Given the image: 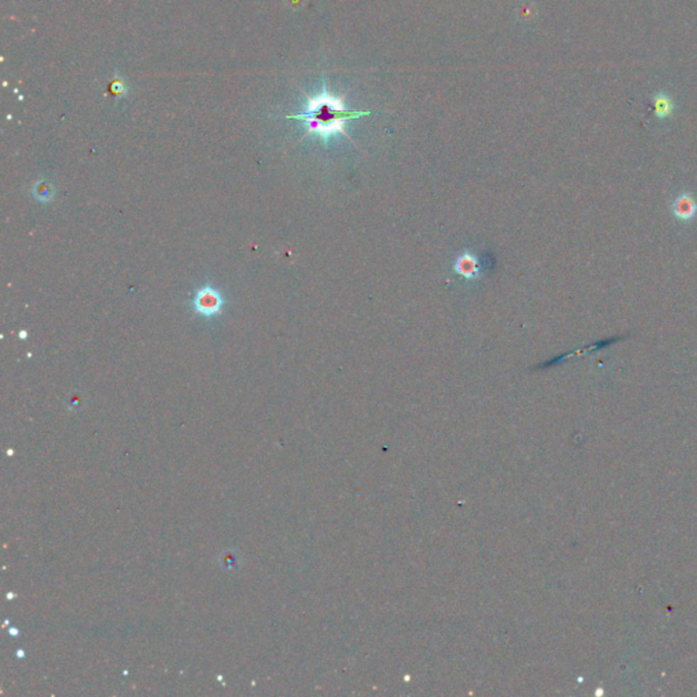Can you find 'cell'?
<instances>
[{
	"label": "cell",
	"mask_w": 697,
	"mask_h": 697,
	"mask_svg": "<svg viewBox=\"0 0 697 697\" xmlns=\"http://www.w3.org/2000/svg\"><path fill=\"white\" fill-rule=\"evenodd\" d=\"M365 115H369V112L347 109L340 97H335L327 90H323L318 96L308 99L304 112L289 118L304 121L306 134L318 135L327 142L340 134L347 136L345 131L346 123Z\"/></svg>",
	"instance_id": "cell-1"
},
{
	"label": "cell",
	"mask_w": 697,
	"mask_h": 697,
	"mask_svg": "<svg viewBox=\"0 0 697 697\" xmlns=\"http://www.w3.org/2000/svg\"><path fill=\"white\" fill-rule=\"evenodd\" d=\"M195 309L204 316H213L220 312L222 306L221 294L211 288H204L196 293L194 300Z\"/></svg>",
	"instance_id": "cell-2"
},
{
	"label": "cell",
	"mask_w": 697,
	"mask_h": 697,
	"mask_svg": "<svg viewBox=\"0 0 697 697\" xmlns=\"http://www.w3.org/2000/svg\"><path fill=\"white\" fill-rule=\"evenodd\" d=\"M671 213L679 221H692L697 216L696 198L691 192H682L673 201Z\"/></svg>",
	"instance_id": "cell-3"
},
{
	"label": "cell",
	"mask_w": 697,
	"mask_h": 697,
	"mask_svg": "<svg viewBox=\"0 0 697 697\" xmlns=\"http://www.w3.org/2000/svg\"><path fill=\"white\" fill-rule=\"evenodd\" d=\"M454 269H455V272L459 274L460 277H463L466 279H476L479 277V272H481V267H479L476 257L470 255V254L459 256L458 260L455 262Z\"/></svg>",
	"instance_id": "cell-4"
},
{
	"label": "cell",
	"mask_w": 697,
	"mask_h": 697,
	"mask_svg": "<svg viewBox=\"0 0 697 697\" xmlns=\"http://www.w3.org/2000/svg\"><path fill=\"white\" fill-rule=\"evenodd\" d=\"M655 112H657V116L661 118V119H666L669 118L671 113H673V104L666 99V97H662V99H658L655 101Z\"/></svg>",
	"instance_id": "cell-5"
}]
</instances>
